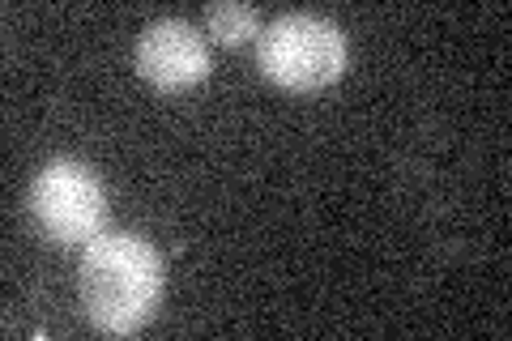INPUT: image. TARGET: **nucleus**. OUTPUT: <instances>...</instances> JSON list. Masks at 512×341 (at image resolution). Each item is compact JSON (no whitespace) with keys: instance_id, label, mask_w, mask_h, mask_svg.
Masks as SVG:
<instances>
[{"instance_id":"obj_1","label":"nucleus","mask_w":512,"mask_h":341,"mask_svg":"<svg viewBox=\"0 0 512 341\" xmlns=\"http://www.w3.org/2000/svg\"><path fill=\"white\" fill-rule=\"evenodd\" d=\"M77 290H82L86 316L107 333L141 329L163 295V261L146 239L111 231L86 243L82 269H77Z\"/></svg>"},{"instance_id":"obj_2","label":"nucleus","mask_w":512,"mask_h":341,"mask_svg":"<svg viewBox=\"0 0 512 341\" xmlns=\"http://www.w3.org/2000/svg\"><path fill=\"white\" fill-rule=\"evenodd\" d=\"M261 69L286 90H320L346 69V39L320 13H282L261 35Z\"/></svg>"},{"instance_id":"obj_3","label":"nucleus","mask_w":512,"mask_h":341,"mask_svg":"<svg viewBox=\"0 0 512 341\" xmlns=\"http://www.w3.org/2000/svg\"><path fill=\"white\" fill-rule=\"evenodd\" d=\"M30 209H35L39 226L60 243H82L94 239L103 226V184L94 180V171L82 162H47L35 175V188H30Z\"/></svg>"},{"instance_id":"obj_4","label":"nucleus","mask_w":512,"mask_h":341,"mask_svg":"<svg viewBox=\"0 0 512 341\" xmlns=\"http://www.w3.org/2000/svg\"><path fill=\"white\" fill-rule=\"evenodd\" d=\"M137 69L158 90H188L210 73V52L188 22H154L137 43Z\"/></svg>"},{"instance_id":"obj_5","label":"nucleus","mask_w":512,"mask_h":341,"mask_svg":"<svg viewBox=\"0 0 512 341\" xmlns=\"http://www.w3.org/2000/svg\"><path fill=\"white\" fill-rule=\"evenodd\" d=\"M205 22H210V30L222 43H244L248 35H256V26H261L256 9H248V5H214L205 13Z\"/></svg>"}]
</instances>
